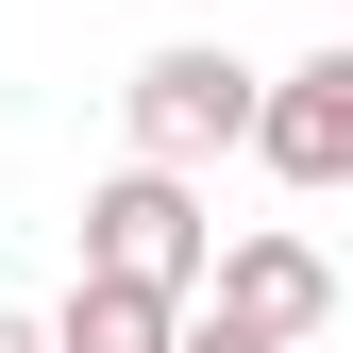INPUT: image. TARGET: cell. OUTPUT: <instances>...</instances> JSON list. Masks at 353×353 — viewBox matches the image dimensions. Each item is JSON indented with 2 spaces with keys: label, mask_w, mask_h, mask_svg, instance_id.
<instances>
[{
  "label": "cell",
  "mask_w": 353,
  "mask_h": 353,
  "mask_svg": "<svg viewBox=\"0 0 353 353\" xmlns=\"http://www.w3.org/2000/svg\"><path fill=\"white\" fill-rule=\"evenodd\" d=\"M118 118H135V168H168L185 185L202 152H252V118H270V84H252L236 51H202V34H168V51L118 84Z\"/></svg>",
  "instance_id": "cell-1"
},
{
  "label": "cell",
  "mask_w": 353,
  "mask_h": 353,
  "mask_svg": "<svg viewBox=\"0 0 353 353\" xmlns=\"http://www.w3.org/2000/svg\"><path fill=\"white\" fill-rule=\"evenodd\" d=\"M84 270H101V286H152V303H185V286H219V236H202V202L168 185V168H118V185L84 202Z\"/></svg>",
  "instance_id": "cell-2"
},
{
  "label": "cell",
  "mask_w": 353,
  "mask_h": 353,
  "mask_svg": "<svg viewBox=\"0 0 353 353\" xmlns=\"http://www.w3.org/2000/svg\"><path fill=\"white\" fill-rule=\"evenodd\" d=\"M252 152H270L286 185H353V34H336V51H303V68L270 84V118H252Z\"/></svg>",
  "instance_id": "cell-3"
},
{
  "label": "cell",
  "mask_w": 353,
  "mask_h": 353,
  "mask_svg": "<svg viewBox=\"0 0 353 353\" xmlns=\"http://www.w3.org/2000/svg\"><path fill=\"white\" fill-rule=\"evenodd\" d=\"M219 320L270 336V353H303V336L336 320V270H320L303 236H236V252H219Z\"/></svg>",
  "instance_id": "cell-4"
},
{
  "label": "cell",
  "mask_w": 353,
  "mask_h": 353,
  "mask_svg": "<svg viewBox=\"0 0 353 353\" xmlns=\"http://www.w3.org/2000/svg\"><path fill=\"white\" fill-rule=\"evenodd\" d=\"M51 353H185V303H152V286H101V270H84V286H68V320H51Z\"/></svg>",
  "instance_id": "cell-5"
},
{
  "label": "cell",
  "mask_w": 353,
  "mask_h": 353,
  "mask_svg": "<svg viewBox=\"0 0 353 353\" xmlns=\"http://www.w3.org/2000/svg\"><path fill=\"white\" fill-rule=\"evenodd\" d=\"M185 353H270V336H236V320H185Z\"/></svg>",
  "instance_id": "cell-6"
},
{
  "label": "cell",
  "mask_w": 353,
  "mask_h": 353,
  "mask_svg": "<svg viewBox=\"0 0 353 353\" xmlns=\"http://www.w3.org/2000/svg\"><path fill=\"white\" fill-rule=\"evenodd\" d=\"M0 353H51V320H17V303H0Z\"/></svg>",
  "instance_id": "cell-7"
}]
</instances>
